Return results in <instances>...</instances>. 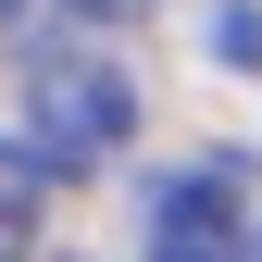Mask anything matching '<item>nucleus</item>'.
<instances>
[{"label":"nucleus","mask_w":262,"mask_h":262,"mask_svg":"<svg viewBox=\"0 0 262 262\" xmlns=\"http://www.w3.org/2000/svg\"><path fill=\"white\" fill-rule=\"evenodd\" d=\"M125 138H138L125 62H100V50H38L25 62V150H38L50 175H88V162H113Z\"/></svg>","instance_id":"obj_1"},{"label":"nucleus","mask_w":262,"mask_h":262,"mask_svg":"<svg viewBox=\"0 0 262 262\" xmlns=\"http://www.w3.org/2000/svg\"><path fill=\"white\" fill-rule=\"evenodd\" d=\"M150 262H250V162L200 150L187 175L150 187Z\"/></svg>","instance_id":"obj_2"},{"label":"nucleus","mask_w":262,"mask_h":262,"mask_svg":"<svg viewBox=\"0 0 262 262\" xmlns=\"http://www.w3.org/2000/svg\"><path fill=\"white\" fill-rule=\"evenodd\" d=\"M38 225H50V162L25 150V138H0V262L38 250Z\"/></svg>","instance_id":"obj_3"},{"label":"nucleus","mask_w":262,"mask_h":262,"mask_svg":"<svg viewBox=\"0 0 262 262\" xmlns=\"http://www.w3.org/2000/svg\"><path fill=\"white\" fill-rule=\"evenodd\" d=\"M75 13H100V25H125V13H150V0H75Z\"/></svg>","instance_id":"obj_4"},{"label":"nucleus","mask_w":262,"mask_h":262,"mask_svg":"<svg viewBox=\"0 0 262 262\" xmlns=\"http://www.w3.org/2000/svg\"><path fill=\"white\" fill-rule=\"evenodd\" d=\"M0 13H25V0H0Z\"/></svg>","instance_id":"obj_5"},{"label":"nucleus","mask_w":262,"mask_h":262,"mask_svg":"<svg viewBox=\"0 0 262 262\" xmlns=\"http://www.w3.org/2000/svg\"><path fill=\"white\" fill-rule=\"evenodd\" d=\"M250 262H262V250H250Z\"/></svg>","instance_id":"obj_6"}]
</instances>
